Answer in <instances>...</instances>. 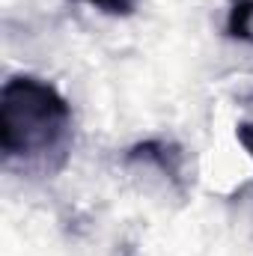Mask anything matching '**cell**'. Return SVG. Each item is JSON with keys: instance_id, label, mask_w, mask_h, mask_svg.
Here are the masks:
<instances>
[{"instance_id": "obj_1", "label": "cell", "mask_w": 253, "mask_h": 256, "mask_svg": "<svg viewBox=\"0 0 253 256\" xmlns=\"http://www.w3.org/2000/svg\"><path fill=\"white\" fill-rule=\"evenodd\" d=\"M72 149V104L63 92L36 78L12 74L0 90V152L6 164L57 173Z\"/></svg>"}, {"instance_id": "obj_4", "label": "cell", "mask_w": 253, "mask_h": 256, "mask_svg": "<svg viewBox=\"0 0 253 256\" xmlns=\"http://www.w3.org/2000/svg\"><path fill=\"white\" fill-rule=\"evenodd\" d=\"M78 3H90L92 9H98L104 15H114V18H126L137 9L140 0H78Z\"/></svg>"}, {"instance_id": "obj_5", "label": "cell", "mask_w": 253, "mask_h": 256, "mask_svg": "<svg viewBox=\"0 0 253 256\" xmlns=\"http://www.w3.org/2000/svg\"><path fill=\"white\" fill-rule=\"evenodd\" d=\"M236 137H238V143L244 146V152L253 158V122H238V126H236Z\"/></svg>"}, {"instance_id": "obj_2", "label": "cell", "mask_w": 253, "mask_h": 256, "mask_svg": "<svg viewBox=\"0 0 253 256\" xmlns=\"http://www.w3.org/2000/svg\"><path fill=\"white\" fill-rule=\"evenodd\" d=\"M126 164H143V167H155L179 194H185V149L173 140L164 137H152V140H140L134 146H128Z\"/></svg>"}, {"instance_id": "obj_6", "label": "cell", "mask_w": 253, "mask_h": 256, "mask_svg": "<svg viewBox=\"0 0 253 256\" xmlns=\"http://www.w3.org/2000/svg\"><path fill=\"white\" fill-rule=\"evenodd\" d=\"M248 188H253V185H248Z\"/></svg>"}, {"instance_id": "obj_3", "label": "cell", "mask_w": 253, "mask_h": 256, "mask_svg": "<svg viewBox=\"0 0 253 256\" xmlns=\"http://www.w3.org/2000/svg\"><path fill=\"white\" fill-rule=\"evenodd\" d=\"M226 36L253 45V0H230Z\"/></svg>"}]
</instances>
